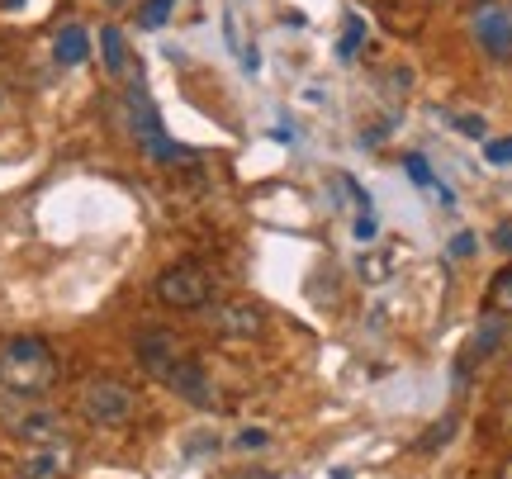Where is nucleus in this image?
I'll list each match as a JSON object with an SVG mask.
<instances>
[{
  "label": "nucleus",
  "mask_w": 512,
  "mask_h": 479,
  "mask_svg": "<svg viewBox=\"0 0 512 479\" xmlns=\"http://www.w3.org/2000/svg\"><path fill=\"white\" fill-rule=\"evenodd\" d=\"M0 385L15 394H48L57 385V351L43 337H15L0 347Z\"/></svg>",
  "instance_id": "obj_1"
},
{
  "label": "nucleus",
  "mask_w": 512,
  "mask_h": 479,
  "mask_svg": "<svg viewBox=\"0 0 512 479\" xmlns=\"http://www.w3.org/2000/svg\"><path fill=\"white\" fill-rule=\"evenodd\" d=\"M76 413L91 427H124L138 413V389L119 375H91L76 389Z\"/></svg>",
  "instance_id": "obj_2"
},
{
  "label": "nucleus",
  "mask_w": 512,
  "mask_h": 479,
  "mask_svg": "<svg viewBox=\"0 0 512 479\" xmlns=\"http://www.w3.org/2000/svg\"><path fill=\"white\" fill-rule=\"evenodd\" d=\"M0 427L19 437V442H62V413H57L48 399H38V394H15V389H5L0 394Z\"/></svg>",
  "instance_id": "obj_3"
},
{
  "label": "nucleus",
  "mask_w": 512,
  "mask_h": 479,
  "mask_svg": "<svg viewBox=\"0 0 512 479\" xmlns=\"http://www.w3.org/2000/svg\"><path fill=\"white\" fill-rule=\"evenodd\" d=\"M157 299L166 309H204L214 299V276L204 271L200 261H171L157 271Z\"/></svg>",
  "instance_id": "obj_4"
},
{
  "label": "nucleus",
  "mask_w": 512,
  "mask_h": 479,
  "mask_svg": "<svg viewBox=\"0 0 512 479\" xmlns=\"http://www.w3.org/2000/svg\"><path fill=\"white\" fill-rule=\"evenodd\" d=\"M204 323L219 332L223 342H256L266 332V314L252 299H223V304H204Z\"/></svg>",
  "instance_id": "obj_5"
},
{
  "label": "nucleus",
  "mask_w": 512,
  "mask_h": 479,
  "mask_svg": "<svg viewBox=\"0 0 512 479\" xmlns=\"http://www.w3.org/2000/svg\"><path fill=\"white\" fill-rule=\"evenodd\" d=\"M162 385L171 389L176 399H185L190 408H219V389H214L209 370H204L195 356H181V361L162 375Z\"/></svg>",
  "instance_id": "obj_6"
},
{
  "label": "nucleus",
  "mask_w": 512,
  "mask_h": 479,
  "mask_svg": "<svg viewBox=\"0 0 512 479\" xmlns=\"http://www.w3.org/2000/svg\"><path fill=\"white\" fill-rule=\"evenodd\" d=\"M76 465L72 442H38L15 461V479H67Z\"/></svg>",
  "instance_id": "obj_7"
},
{
  "label": "nucleus",
  "mask_w": 512,
  "mask_h": 479,
  "mask_svg": "<svg viewBox=\"0 0 512 479\" xmlns=\"http://www.w3.org/2000/svg\"><path fill=\"white\" fill-rule=\"evenodd\" d=\"M133 356H138V366H143L152 380H162L166 370H171L185 356V347H181V337H176L171 328H147V332H138Z\"/></svg>",
  "instance_id": "obj_8"
},
{
  "label": "nucleus",
  "mask_w": 512,
  "mask_h": 479,
  "mask_svg": "<svg viewBox=\"0 0 512 479\" xmlns=\"http://www.w3.org/2000/svg\"><path fill=\"white\" fill-rule=\"evenodd\" d=\"M475 38L494 62H512V5H479Z\"/></svg>",
  "instance_id": "obj_9"
},
{
  "label": "nucleus",
  "mask_w": 512,
  "mask_h": 479,
  "mask_svg": "<svg viewBox=\"0 0 512 479\" xmlns=\"http://www.w3.org/2000/svg\"><path fill=\"white\" fill-rule=\"evenodd\" d=\"M53 57L62 62V67H76V62H86V57H91V34H86L81 24H67V29L57 34V43H53Z\"/></svg>",
  "instance_id": "obj_10"
},
{
  "label": "nucleus",
  "mask_w": 512,
  "mask_h": 479,
  "mask_svg": "<svg viewBox=\"0 0 512 479\" xmlns=\"http://www.w3.org/2000/svg\"><path fill=\"white\" fill-rule=\"evenodd\" d=\"M100 57H105V72H110V76H124L128 72V43H124V34H119L114 24H105V29H100Z\"/></svg>",
  "instance_id": "obj_11"
},
{
  "label": "nucleus",
  "mask_w": 512,
  "mask_h": 479,
  "mask_svg": "<svg viewBox=\"0 0 512 479\" xmlns=\"http://www.w3.org/2000/svg\"><path fill=\"white\" fill-rule=\"evenodd\" d=\"M484 304H489V314H512V261L498 271L494 280H489V295H484Z\"/></svg>",
  "instance_id": "obj_12"
},
{
  "label": "nucleus",
  "mask_w": 512,
  "mask_h": 479,
  "mask_svg": "<svg viewBox=\"0 0 512 479\" xmlns=\"http://www.w3.org/2000/svg\"><path fill=\"white\" fill-rule=\"evenodd\" d=\"M366 43V19L356 15V10H347V34H342V43H337V57L342 62H356V48Z\"/></svg>",
  "instance_id": "obj_13"
},
{
  "label": "nucleus",
  "mask_w": 512,
  "mask_h": 479,
  "mask_svg": "<svg viewBox=\"0 0 512 479\" xmlns=\"http://www.w3.org/2000/svg\"><path fill=\"white\" fill-rule=\"evenodd\" d=\"M171 10H176V0H143L138 24H143V29H162L166 19H171Z\"/></svg>",
  "instance_id": "obj_14"
},
{
  "label": "nucleus",
  "mask_w": 512,
  "mask_h": 479,
  "mask_svg": "<svg viewBox=\"0 0 512 479\" xmlns=\"http://www.w3.org/2000/svg\"><path fill=\"white\" fill-rule=\"evenodd\" d=\"M403 171H408V181L413 185H427V190H437V176H432V166H427V157H422V152H408V157H403Z\"/></svg>",
  "instance_id": "obj_15"
},
{
  "label": "nucleus",
  "mask_w": 512,
  "mask_h": 479,
  "mask_svg": "<svg viewBox=\"0 0 512 479\" xmlns=\"http://www.w3.org/2000/svg\"><path fill=\"white\" fill-rule=\"evenodd\" d=\"M451 432H456V418H441V423H432V427H427V437H418V442H413V446H418L422 456H427V451H437V446H446V442H451Z\"/></svg>",
  "instance_id": "obj_16"
},
{
  "label": "nucleus",
  "mask_w": 512,
  "mask_h": 479,
  "mask_svg": "<svg viewBox=\"0 0 512 479\" xmlns=\"http://www.w3.org/2000/svg\"><path fill=\"white\" fill-rule=\"evenodd\" d=\"M484 157H489V166H508L512 162V138H489V143H484Z\"/></svg>",
  "instance_id": "obj_17"
},
{
  "label": "nucleus",
  "mask_w": 512,
  "mask_h": 479,
  "mask_svg": "<svg viewBox=\"0 0 512 479\" xmlns=\"http://www.w3.org/2000/svg\"><path fill=\"white\" fill-rule=\"evenodd\" d=\"M456 129L465 133V138H484V133H489V124H484L479 114H460V119H456Z\"/></svg>",
  "instance_id": "obj_18"
},
{
  "label": "nucleus",
  "mask_w": 512,
  "mask_h": 479,
  "mask_svg": "<svg viewBox=\"0 0 512 479\" xmlns=\"http://www.w3.org/2000/svg\"><path fill=\"white\" fill-rule=\"evenodd\" d=\"M266 442H271V437H266V427H247V432H238V446H242V451H261Z\"/></svg>",
  "instance_id": "obj_19"
},
{
  "label": "nucleus",
  "mask_w": 512,
  "mask_h": 479,
  "mask_svg": "<svg viewBox=\"0 0 512 479\" xmlns=\"http://www.w3.org/2000/svg\"><path fill=\"white\" fill-rule=\"evenodd\" d=\"M475 247H479L475 233H456L451 238V257H475Z\"/></svg>",
  "instance_id": "obj_20"
},
{
  "label": "nucleus",
  "mask_w": 512,
  "mask_h": 479,
  "mask_svg": "<svg viewBox=\"0 0 512 479\" xmlns=\"http://www.w3.org/2000/svg\"><path fill=\"white\" fill-rule=\"evenodd\" d=\"M494 247H498V252H508V257H512V219H503V223H498V228H494Z\"/></svg>",
  "instance_id": "obj_21"
},
{
  "label": "nucleus",
  "mask_w": 512,
  "mask_h": 479,
  "mask_svg": "<svg viewBox=\"0 0 512 479\" xmlns=\"http://www.w3.org/2000/svg\"><path fill=\"white\" fill-rule=\"evenodd\" d=\"M356 238H361V242L375 238V219H370V214H361V219H356Z\"/></svg>",
  "instance_id": "obj_22"
},
{
  "label": "nucleus",
  "mask_w": 512,
  "mask_h": 479,
  "mask_svg": "<svg viewBox=\"0 0 512 479\" xmlns=\"http://www.w3.org/2000/svg\"><path fill=\"white\" fill-rule=\"evenodd\" d=\"M498 479H512V456H508V465H503V475H498Z\"/></svg>",
  "instance_id": "obj_23"
},
{
  "label": "nucleus",
  "mask_w": 512,
  "mask_h": 479,
  "mask_svg": "<svg viewBox=\"0 0 512 479\" xmlns=\"http://www.w3.org/2000/svg\"><path fill=\"white\" fill-rule=\"evenodd\" d=\"M242 479H275V475H242Z\"/></svg>",
  "instance_id": "obj_24"
},
{
  "label": "nucleus",
  "mask_w": 512,
  "mask_h": 479,
  "mask_svg": "<svg viewBox=\"0 0 512 479\" xmlns=\"http://www.w3.org/2000/svg\"><path fill=\"white\" fill-rule=\"evenodd\" d=\"M105 5H124V0H105Z\"/></svg>",
  "instance_id": "obj_25"
}]
</instances>
